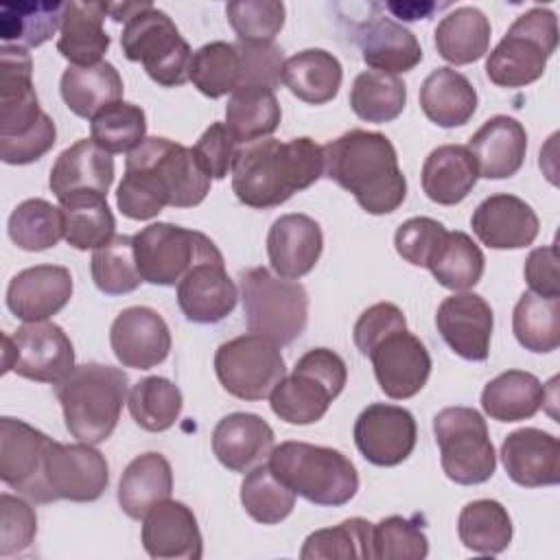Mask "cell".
<instances>
[{
    "label": "cell",
    "instance_id": "8992f818",
    "mask_svg": "<svg viewBox=\"0 0 560 560\" xmlns=\"http://www.w3.org/2000/svg\"><path fill=\"white\" fill-rule=\"evenodd\" d=\"M273 475L315 505H346L359 490L354 464L337 448L308 442H282L269 453Z\"/></svg>",
    "mask_w": 560,
    "mask_h": 560
},
{
    "label": "cell",
    "instance_id": "44dd1931",
    "mask_svg": "<svg viewBox=\"0 0 560 560\" xmlns=\"http://www.w3.org/2000/svg\"><path fill=\"white\" fill-rule=\"evenodd\" d=\"M475 236L490 249H521L529 247L540 230L534 208L508 192L486 197L470 217Z\"/></svg>",
    "mask_w": 560,
    "mask_h": 560
},
{
    "label": "cell",
    "instance_id": "5b68a950",
    "mask_svg": "<svg viewBox=\"0 0 560 560\" xmlns=\"http://www.w3.org/2000/svg\"><path fill=\"white\" fill-rule=\"evenodd\" d=\"M127 389L129 378L120 368L105 363L77 365L55 385L70 435L85 444L105 442L118 424Z\"/></svg>",
    "mask_w": 560,
    "mask_h": 560
},
{
    "label": "cell",
    "instance_id": "ab89813d",
    "mask_svg": "<svg viewBox=\"0 0 560 560\" xmlns=\"http://www.w3.org/2000/svg\"><path fill=\"white\" fill-rule=\"evenodd\" d=\"M63 214V238L74 249H96L114 238L116 219L105 195L81 192L59 201Z\"/></svg>",
    "mask_w": 560,
    "mask_h": 560
},
{
    "label": "cell",
    "instance_id": "4dcf8cb0",
    "mask_svg": "<svg viewBox=\"0 0 560 560\" xmlns=\"http://www.w3.org/2000/svg\"><path fill=\"white\" fill-rule=\"evenodd\" d=\"M107 2H66L57 50L72 66H96L109 48V35L103 28Z\"/></svg>",
    "mask_w": 560,
    "mask_h": 560
},
{
    "label": "cell",
    "instance_id": "f5cc1de1",
    "mask_svg": "<svg viewBox=\"0 0 560 560\" xmlns=\"http://www.w3.org/2000/svg\"><path fill=\"white\" fill-rule=\"evenodd\" d=\"M302 560H319V558H372V523L365 518H346L335 527H324L306 536L302 551Z\"/></svg>",
    "mask_w": 560,
    "mask_h": 560
},
{
    "label": "cell",
    "instance_id": "ffe728a7",
    "mask_svg": "<svg viewBox=\"0 0 560 560\" xmlns=\"http://www.w3.org/2000/svg\"><path fill=\"white\" fill-rule=\"evenodd\" d=\"M50 438L24 420L4 416L0 420V479L37 501L44 457L50 446Z\"/></svg>",
    "mask_w": 560,
    "mask_h": 560
},
{
    "label": "cell",
    "instance_id": "9f6ffc18",
    "mask_svg": "<svg viewBox=\"0 0 560 560\" xmlns=\"http://www.w3.org/2000/svg\"><path fill=\"white\" fill-rule=\"evenodd\" d=\"M446 228L431 217H411L398 225L394 247L402 260L416 267H427L435 249L446 236Z\"/></svg>",
    "mask_w": 560,
    "mask_h": 560
},
{
    "label": "cell",
    "instance_id": "8fae6325",
    "mask_svg": "<svg viewBox=\"0 0 560 560\" xmlns=\"http://www.w3.org/2000/svg\"><path fill=\"white\" fill-rule=\"evenodd\" d=\"M120 46L125 57L142 63L158 85L179 88L188 81L192 50L175 22L158 7L149 4L125 22Z\"/></svg>",
    "mask_w": 560,
    "mask_h": 560
},
{
    "label": "cell",
    "instance_id": "6125c7cd",
    "mask_svg": "<svg viewBox=\"0 0 560 560\" xmlns=\"http://www.w3.org/2000/svg\"><path fill=\"white\" fill-rule=\"evenodd\" d=\"M525 280L532 293L560 298V278H558V247L556 243L536 247L525 260Z\"/></svg>",
    "mask_w": 560,
    "mask_h": 560
},
{
    "label": "cell",
    "instance_id": "30bf717a",
    "mask_svg": "<svg viewBox=\"0 0 560 560\" xmlns=\"http://www.w3.org/2000/svg\"><path fill=\"white\" fill-rule=\"evenodd\" d=\"M138 271L144 282L175 287L203 262H223V254L210 236L175 223L158 221L133 234Z\"/></svg>",
    "mask_w": 560,
    "mask_h": 560
},
{
    "label": "cell",
    "instance_id": "f546056e",
    "mask_svg": "<svg viewBox=\"0 0 560 560\" xmlns=\"http://www.w3.org/2000/svg\"><path fill=\"white\" fill-rule=\"evenodd\" d=\"M363 61L378 72L400 74L422 61L418 37L392 18H372L357 31Z\"/></svg>",
    "mask_w": 560,
    "mask_h": 560
},
{
    "label": "cell",
    "instance_id": "74e56055",
    "mask_svg": "<svg viewBox=\"0 0 560 560\" xmlns=\"http://www.w3.org/2000/svg\"><path fill=\"white\" fill-rule=\"evenodd\" d=\"M490 31V20L481 9L457 7L435 26L438 55L453 66L475 63L488 52Z\"/></svg>",
    "mask_w": 560,
    "mask_h": 560
},
{
    "label": "cell",
    "instance_id": "d6a6232c",
    "mask_svg": "<svg viewBox=\"0 0 560 560\" xmlns=\"http://www.w3.org/2000/svg\"><path fill=\"white\" fill-rule=\"evenodd\" d=\"M424 116L438 127L453 129L466 125L477 112V90L453 68H435L420 85L418 94Z\"/></svg>",
    "mask_w": 560,
    "mask_h": 560
},
{
    "label": "cell",
    "instance_id": "836d02e7",
    "mask_svg": "<svg viewBox=\"0 0 560 560\" xmlns=\"http://www.w3.org/2000/svg\"><path fill=\"white\" fill-rule=\"evenodd\" d=\"M59 92L74 116L92 120L107 105L122 101L125 85L118 70L109 61H101L96 66H68Z\"/></svg>",
    "mask_w": 560,
    "mask_h": 560
},
{
    "label": "cell",
    "instance_id": "7a4b0ae2",
    "mask_svg": "<svg viewBox=\"0 0 560 560\" xmlns=\"http://www.w3.org/2000/svg\"><path fill=\"white\" fill-rule=\"evenodd\" d=\"M324 175V149L308 136L287 142L260 138L243 144L232 164V190L249 208L267 210L289 201Z\"/></svg>",
    "mask_w": 560,
    "mask_h": 560
},
{
    "label": "cell",
    "instance_id": "d590c367",
    "mask_svg": "<svg viewBox=\"0 0 560 560\" xmlns=\"http://www.w3.org/2000/svg\"><path fill=\"white\" fill-rule=\"evenodd\" d=\"M343 68L339 59L324 48H306L282 63V83L293 96L311 105L332 101L341 88Z\"/></svg>",
    "mask_w": 560,
    "mask_h": 560
},
{
    "label": "cell",
    "instance_id": "816d5d0a",
    "mask_svg": "<svg viewBox=\"0 0 560 560\" xmlns=\"http://www.w3.org/2000/svg\"><path fill=\"white\" fill-rule=\"evenodd\" d=\"M90 138L107 153H131L147 138V116L140 105L118 101L90 120Z\"/></svg>",
    "mask_w": 560,
    "mask_h": 560
},
{
    "label": "cell",
    "instance_id": "3957f363",
    "mask_svg": "<svg viewBox=\"0 0 560 560\" xmlns=\"http://www.w3.org/2000/svg\"><path fill=\"white\" fill-rule=\"evenodd\" d=\"M322 149L324 175L348 190L368 214H389L402 206L407 179L387 136L350 129Z\"/></svg>",
    "mask_w": 560,
    "mask_h": 560
},
{
    "label": "cell",
    "instance_id": "5bb4252c",
    "mask_svg": "<svg viewBox=\"0 0 560 560\" xmlns=\"http://www.w3.org/2000/svg\"><path fill=\"white\" fill-rule=\"evenodd\" d=\"M107 483L109 466L94 444H61L52 440L44 457L42 483L35 503H52L61 499L90 503L101 499Z\"/></svg>",
    "mask_w": 560,
    "mask_h": 560
},
{
    "label": "cell",
    "instance_id": "603a6c76",
    "mask_svg": "<svg viewBox=\"0 0 560 560\" xmlns=\"http://www.w3.org/2000/svg\"><path fill=\"white\" fill-rule=\"evenodd\" d=\"M324 249V234L315 219L300 212L278 217L267 232L271 271L287 280L311 273Z\"/></svg>",
    "mask_w": 560,
    "mask_h": 560
},
{
    "label": "cell",
    "instance_id": "e0dca14e",
    "mask_svg": "<svg viewBox=\"0 0 560 560\" xmlns=\"http://www.w3.org/2000/svg\"><path fill=\"white\" fill-rule=\"evenodd\" d=\"M354 444L359 453L374 466H398L416 448L418 427L409 409L372 402L368 405L354 422Z\"/></svg>",
    "mask_w": 560,
    "mask_h": 560
},
{
    "label": "cell",
    "instance_id": "be15d7a7",
    "mask_svg": "<svg viewBox=\"0 0 560 560\" xmlns=\"http://www.w3.org/2000/svg\"><path fill=\"white\" fill-rule=\"evenodd\" d=\"M387 9L396 18L413 22V20H420V18L422 20L429 18L438 9V4H433V2H387Z\"/></svg>",
    "mask_w": 560,
    "mask_h": 560
},
{
    "label": "cell",
    "instance_id": "277c9868",
    "mask_svg": "<svg viewBox=\"0 0 560 560\" xmlns=\"http://www.w3.org/2000/svg\"><path fill=\"white\" fill-rule=\"evenodd\" d=\"M57 142L52 118L42 112L26 48H0V160L22 166L44 158Z\"/></svg>",
    "mask_w": 560,
    "mask_h": 560
},
{
    "label": "cell",
    "instance_id": "4fadbf2b",
    "mask_svg": "<svg viewBox=\"0 0 560 560\" xmlns=\"http://www.w3.org/2000/svg\"><path fill=\"white\" fill-rule=\"evenodd\" d=\"M214 372L221 387L234 398L262 400L287 374V368L276 341L247 332L217 348Z\"/></svg>",
    "mask_w": 560,
    "mask_h": 560
},
{
    "label": "cell",
    "instance_id": "ba28073f",
    "mask_svg": "<svg viewBox=\"0 0 560 560\" xmlns=\"http://www.w3.org/2000/svg\"><path fill=\"white\" fill-rule=\"evenodd\" d=\"M243 315L249 332L278 346L295 341L308 324V293L298 280L276 276L267 267L241 271Z\"/></svg>",
    "mask_w": 560,
    "mask_h": 560
},
{
    "label": "cell",
    "instance_id": "7dc6e473",
    "mask_svg": "<svg viewBox=\"0 0 560 560\" xmlns=\"http://www.w3.org/2000/svg\"><path fill=\"white\" fill-rule=\"evenodd\" d=\"M188 81L208 98L232 94L241 85V57L234 44L210 42L192 52Z\"/></svg>",
    "mask_w": 560,
    "mask_h": 560
},
{
    "label": "cell",
    "instance_id": "11a10c76",
    "mask_svg": "<svg viewBox=\"0 0 560 560\" xmlns=\"http://www.w3.org/2000/svg\"><path fill=\"white\" fill-rule=\"evenodd\" d=\"M225 15L241 42H273L287 9L278 0H234L225 4Z\"/></svg>",
    "mask_w": 560,
    "mask_h": 560
},
{
    "label": "cell",
    "instance_id": "c3c4849f",
    "mask_svg": "<svg viewBox=\"0 0 560 560\" xmlns=\"http://www.w3.org/2000/svg\"><path fill=\"white\" fill-rule=\"evenodd\" d=\"M9 238L24 252H44L63 238L61 208L46 199H26L15 206L7 223Z\"/></svg>",
    "mask_w": 560,
    "mask_h": 560
},
{
    "label": "cell",
    "instance_id": "2e32d148",
    "mask_svg": "<svg viewBox=\"0 0 560 560\" xmlns=\"http://www.w3.org/2000/svg\"><path fill=\"white\" fill-rule=\"evenodd\" d=\"M365 357L372 361L378 387L392 400H407L416 396L429 381L431 354L427 346L407 330V326L392 328Z\"/></svg>",
    "mask_w": 560,
    "mask_h": 560
},
{
    "label": "cell",
    "instance_id": "52a82bcc",
    "mask_svg": "<svg viewBox=\"0 0 560 560\" xmlns=\"http://www.w3.org/2000/svg\"><path fill=\"white\" fill-rule=\"evenodd\" d=\"M346 381L348 368L343 359L328 348H313L304 352L293 372L289 376L284 374L271 389V411L289 424H315L343 392Z\"/></svg>",
    "mask_w": 560,
    "mask_h": 560
},
{
    "label": "cell",
    "instance_id": "cb8c5ba5",
    "mask_svg": "<svg viewBox=\"0 0 560 560\" xmlns=\"http://www.w3.org/2000/svg\"><path fill=\"white\" fill-rule=\"evenodd\" d=\"M72 273L61 265H35L18 271L7 287V306L22 322H44L72 298Z\"/></svg>",
    "mask_w": 560,
    "mask_h": 560
},
{
    "label": "cell",
    "instance_id": "e575fe53",
    "mask_svg": "<svg viewBox=\"0 0 560 560\" xmlns=\"http://www.w3.org/2000/svg\"><path fill=\"white\" fill-rule=\"evenodd\" d=\"M173 492V470L162 453H142L133 457L118 483V505L120 510L140 521L160 501L168 499Z\"/></svg>",
    "mask_w": 560,
    "mask_h": 560
},
{
    "label": "cell",
    "instance_id": "db71d44e",
    "mask_svg": "<svg viewBox=\"0 0 560 560\" xmlns=\"http://www.w3.org/2000/svg\"><path fill=\"white\" fill-rule=\"evenodd\" d=\"M429 553V538L422 518L416 514L387 516L372 525V558L376 560H422Z\"/></svg>",
    "mask_w": 560,
    "mask_h": 560
},
{
    "label": "cell",
    "instance_id": "91938a15",
    "mask_svg": "<svg viewBox=\"0 0 560 560\" xmlns=\"http://www.w3.org/2000/svg\"><path fill=\"white\" fill-rule=\"evenodd\" d=\"M236 144L225 122H212L195 142L192 153L210 179H223L232 173Z\"/></svg>",
    "mask_w": 560,
    "mask_h": 560
},
{
    "label": "cell",
    "instance_id": "681fc988",
    "mask_svg": "<svg viewBox=\"0 0 560 560\" xmlns=\"http://www.w3.org/2000/svg\"><path fill=\"white\" fill-rule=\"evenodd\" d=\"M241 505L256 523L276 525L293 512L295 492L273 475L269 464H258L241 483Z\"/></svg>",
    "mask_w": 560,
    "mask_h": 560
},
{
    "label": "cell",
    "instance_id": "7c38bea8",
    "mask_svg": "<svg viewBox=\"0 0 560 560\" xmlns=\"http://www.w3.org/2000/svg\"><path fill=\"white\" fill-rule=\"evenodd\" d=\"M444 475L459 486L488 481L497 468V453L483 416L472 407H444L433 418Z\"/></svg>",
    "mask_w": 560,
    "mask_h": 560
},
{
    "label": "cell",
    "instance_id": "6f0895ef",
    "mask_svg": "<svg viewBox=\"0 0 560 560\" xmlns=\"http://www.w3.org/2000/svg\"><path fill=\"white\" fill-rule=\"evenodd\" d=\"M37 534L35 510L20 497L0 494V556L9 558L28 549Z\"/></svg>",
    "mask_w": 560,
    "mask_h": 560
},
{
    "label": "cell",
    "instance_id": "7402d4cb",
    "mask_svg": "<svg viewBox=\"0 0 560 560\" xmlns=\"http://www.w3.org/2000/svg\"><path fill=\"white\" fill-rule=\"evenodd\" d=\"M142 547L155 560H199L203 540L197 516L182 501L164 499L142 518Z\"/></svg>",
    "mask_w": 560,
    "mask_h": 560
},
{
    "label": "cell",
    "instance_id": "8d00e7d4",
    "mask_svg": "<svg viewBox=\"0 0 560 560\" xmlns=\"http://www.w3.org/2000/svg\"><path fill=\"white\" fill-rule=\"evenodd\" d=\"M545 385L523 370H508L486 383L481 409L499 422H518L534 418L545 405Z\"/></svg>",
    "mask_w": 560,
    "mask_h": 560
},
{
    "label": "cell",
    "instance_id": "e7e4bbea",
    "mask_svg": "<svg viewBox=\"0 0 560 560\" xmlns=\"http://www.w3.org/2000/svg\"><path fill=\"white\" fill-rule=\"evenodd\" d=\"M151 2H107V15L114 22H127L129 18H133L138 11H142Z\"/></svg>",
    "mask_w": 560,
    "mask_h": 560
},
{
    "label": "cell",
    "instance_id": "f907efd6",
    "mask_svg": "<svg viewBox=\"0 0 560 560\" xmlns=\"http://www.w3.org/2000/svg\"><path fill=\"white\" fill-rule=\"evenodd\" d=\"M92 280L105 295H125L140 287L142 276L138 271L133 236L116 234L105 245L92 252L90 260Z\"/></svg>",
    "mask_w": 560,
    "mask_h": 560
},
{
    "label": "cell",
    "instance_id": "83f0119b",
    "mask_svg": "<svg viewBox=\"0 0 560 560\" xmlns=\"http://www.w3.org/2000/svg\"><path fill=\"white\" fill-rule=\"evenodd\" d=\"M271 448L273 429L256 413H228L212 431V453L232 472H247L262 464Z\"/></svg>",
    "mask_w": 560,
    "mask_h": 560
},
{
    "label": "cell",
    "instance_id": "f35d334b",
    "mask_svg": "<svg viewBox=\"0 0 560 560\" xmlns=\"http://www.w3.org/2000/svg\"><path fill=\"white\" fill-rule=\"evenodd\" d=\"M280 118L282 112L273 90L262 85H238L225 105V127L241 144L271 136Z\"/></svg>",
    "mask_w": 560,
    "mask_h": 560
},
{
    "label": "cell",
    "instance_id": "ac0fdd59",
    "mask_svg": "<svg viewBox=\"0 0 560 560\" xmlns=\"http://www.w3.org/2000/svg\"><path fill=\"white\" fill-rule=\"evenodd\" d=\"M435 326L446 346L466 361H486L492 337V308L470 291H459L442 300L435 313Z\"/></svg>",
    "mask_w": 560,
    "mask_h": 560
},
{
    "label": "cell",
    "instance_id": "1f68e13d",
    "mask_svg": "<svg viewBox=\"0 0 560 560\" xmlns=\"http://www.w3.org/2000/svg\"><path fill=\"white\" fill-rule=\"evenodd\" d=\"M422 190L440 206H455L468 197L479 179L472 153L464 144H442L422 164Z\"/></svg>",
    "mask_w": 560,
    "mask_h": 560
},
{
    "label": "cell",
    "instance_id": "60d3db41",
    "mask_svg": "<svg viewBox=\"0 0 560 560\" xmlns=\"http://www.w3.org/2000/svg\"><path fill=\"white\" fill-rule=\"evenodd\" d=\"M512 532L508 510L494 499H475L466 503L457 518L462 545L481 556L503 553L512 542Z\"/></svg>",
    "mask_w": 560,
    "mask_h": 560
},
{
    "label": "cell",
    "instance_id": "7bdbcfd3",
    "mask_svg": "<svg viewBox=\"0 0 560 560\" xmlns=\"http://www.w3.org/2000/svg\"><path fill=\"white\" fill-rule=\"evenodd\" d=\"M486 258L481 247L466 232H446L442 245L435 249L427 269L431 276L451 291H468L483 276Z\"/></svg>",
    "mask_w": 560,
    "mask_h": 560
},
{
    "label": "cell",
    "instance_id": "bcb514c9",
    "mask_svg": "<svg viewBox=\"0 0 560 560\" xmlns=\"http://www.w3.org/2000/svg\"><path fill=\"white\" fill-rule=\"evenodd\" d=\"M133 422L151 433L171 429L182 413V392L164 376H147L138 381L127 398Z\"/></svg>",
    "mask_w": 560,
    "mask_h": 560
},
{
    "label": "cell",
    "instance_id": "680465c9",
    "mask_svg": "<svg viewBox=\"0 0 560 560\" xmlns=\"http://www.w3.org/2000/svg\"><path fill=\"white\" fill-rule=\"evenodd\" d=\"M241 57V85L278 88L282 83V48L273 42H236Z\"/></svg>",
    "mask_w": 560,
    "mask_h": 560
},
{
    "label": "cell",
    "instance_id": "ee69618b",
    "mask_svg": "<svg viewBox=\"0 0 560 560\" xmlns=\"http://www.w3.org/2000/svg\"><path fill=\"white\" fill-rule=\"evenodd\" d=\"M516 341L529 352H553L560 346V298L525 291L512 313Z\"/></svg>",
    "mask_w": 560,
    "mask_h": 560
},
{
    "label": "cell",
    "instance_id": "94428289",
    "mask_svg": "<svg viewBox=\"0 0 560 560\" xmlns=\"http://www.w3.org/2000/svg\"><path fill=\"white\" fill-rule=\"evenodd\" d=\"M398 326H407V319H405V313L396 304L376 302V304L368 306L359 315L354 330H352L357 350L365 357V352L370 350L372 343H376L385 332H389L392 328H398Z\"/></svg>",
    "mask_w": 560,
    "mask_h": 560
},
{
    "label": "cell",
    "instance_id": "9a60e30c",
    "mask_svg": "<svg viewBox=\"0 0 560 560\" xmlns=\"http://www.w3.org/2000/svg\"><path fill=\"white\" fill-rule=\"evenodd\" d=\"M2 368L37 383H61L74 365V348L61 326L24 322L13 335H2Z\"/></svg>",
    "mask_w": 560,
    "mask_h": 560
},
{
    "label": "cell",
    "instance_id": "f1b7e54d",
    "mask_svg": "<svg viewBox=\"0 0 560 560\" xmlns=\"http://www.w3.org/2000/svg\"><path fill=\"white\" fill-rule=\"evenodd\" d=\"M238 300V289L223 262H203L190 269L177 284V304L188 322L217 324L225 319Z\"/></svg>",
    "mask_w": 560,
    "mask_h": 560
},
{
    "label": "cell",
    "instance_id": "b9f144b4",
    "mask_svg": "<svg viewBox=\"0 0 560 560\" xmlns=\"http://www.w3.org/2000/svg\"><path fill=\"white\" fill-rule=\"evenodd\" d=\"M66 2H2L0 39L22 48H35L48 42L61 26Z\"/></svg>",
    "mask_w": 560,
    "mask_h": 560
},
{
    "label": "cell",
    "instance_id": "d6986e66",
    "mask_svg": "<svg viewBox=\"0 0 560 560\" xmlns=\"http://www.w3.org/2000/svg\"><path fill=\"white\" fill-rule=\"evenodd\" d=\"M109 343L114 357L125 368L149 370L168 357L171 330L158 311L149 306H129L112 322Z\"/></svg>",
    "mask_w": 560,
    "mask_h": 560
},
{
    "label": "cell",
    "instance_id": "9c48e42d",
    "mask_svg": "<svg viewBox=\"0 0 560 560\" xmlns=\"http://www.w3.org/2000/svg\"><path fill=\"white\" fill-rule=\"evenodd\" d=\"M558 46V18L534 7L521 13L486 59V74L499 88H525L538 81Z\"/></svg>",
    "mask_w": 560,
    "mask_h": 560
},
{
    "label": "cell",
    "instance_id": "484cf974",
    "mask_svg": "<svg viewBox=\"0 0 560 560\" xmlns=\"http://www.w3.org/2000/svg\"><path fill=\"white\" fill-rule=\"evenodd\" d=\"M114 182V160L112 153L103 151L92 138L77 140L68 149H63L48 177V186L55 192L57 201L66 197L94 192L105 195Z\"/></svg>",
    "mask_w": 560,
    "mask_h": 560
},
{
    "label": "cell",
    "instance_id": "4316f807",
    "mask_svg": "<svg viewBox=\"0 0 560 560\" xmlns=\"http://www.w3.org/2000/svg\"><path fill=\"white\" fill-rule=\"evenodd\" d=\"M479 177L505 179L521 171L527 153V131L512 118L497 114L488 118L468 140Z\"/></svg>",
    "mask_w": 560,
    "mask_h": 560
},
{
    "label": "cell",
    "instance_id": "6da1fadb",
    "mask_svg": "<svg viewBox=\"0 0 560 560\" xmlns=\"http://www.w3.org/2000/svg\"><path fill=\"white\" fill-rule=\"evenodd\" d=\"M210 192V177L192 149L168 138H144L127 153L116 203L127 219L149 221L166 206L195 208Z\"/></svg>",
    "mask_w": 560,
    "mask_h": 560
},
{
    "label": "cell",
    "instance_id": "f6af8a7d",
    "mask_svg": "<svg viewBox=\"0 0 560 560\" xmlns=\"http://www.w3.org/2000/svg\"><path fill=\"white\" fill-rule=\"evenodd\" d=\"M407 105V85L396 74L363 70L354 77L350 107L365 122H392Z\"/></svg>",
    "mask_w": 560,
    "mask_h": 560
},
{
    "label": "cell",
    "instance_id": "d4e9b609",
    "mask_svg": "<svg viewBox=\"0 0 560 560\" xmlns=\"http://www.w3.org/2000/svg\"><path fill=\"white\" fill-rule=\"evenodd\" d=\"M501 462L508 477L523 488H545L560 481V442L542 429L512 431L501 444Z\"/></svg>",
    "mask_w": 560,
    "mask_h": 560
}]
</instances>
